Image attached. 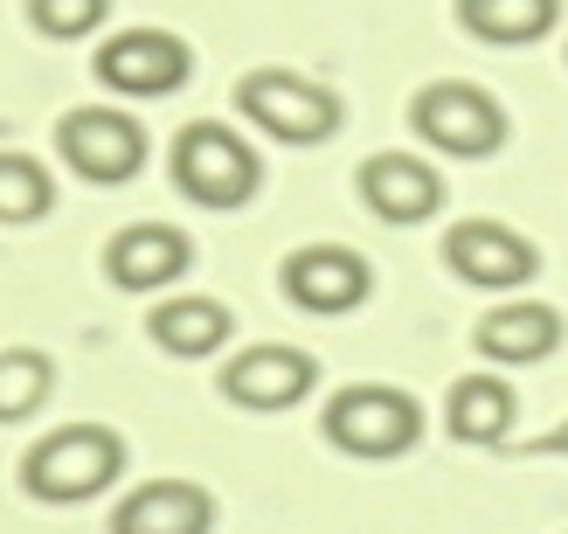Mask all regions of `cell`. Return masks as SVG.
I'll return each mask as SVG.
<instances>
[{
	"instance_id": "cell-1",
	"label": "cell",
	"mask_w": 568,
	"mask_h": 534,
	"mask_svg": "<svg viewBox=\"0 0 568 534\" xmlns=\"http://www.w3.org/2000/svg\"><path fill=\"white\" fill-rule=\"evenodd\" d=\"M119 472H125L119 431L111 424H63L21 459V486L36 500H49V507H77V500H98Z\"/></svg>"
},
{
	"instance_id": "cell-2",
	"label": "cell",
	"mask_w": 568,
	"mask_h": 534,
	"mask_svg": "<svg viewBox=\"0 0 568 534\" xmlns=\"http://www.w3.org/2000/svg\"><path fill=\"white\" fill-rule=\"evenodd\" d=\"M320 431L347 459H403L423 437V403L395 382H347L320 410Z\"/></svg>"
},
{
	"instance_id": "cell-3",
	"label": "cell",
	"mask_w": 568,
	"mask_h": 534,
	"mask_svg": "<svg viewBox=\"0 0 568 534\" xmlns=\"http://www.w3.org/2000/svg\"><path fill=\"white\" fill-rule=\"evenodd\" d=\"M174 188L187 194V202H202V209H243L250 194L264 188V160L250 139H236V125H222V119H194L181 125L174 139Z\"/></svg>"
},
{
	"instance_id": "cell-4",
	"label": "cell",
	"mask_w": 568,
	"mask_h": 534,
	"mask_svg": "<svg viewBox=\"0 0 568 534\" xmlns=\"http://www.w3.org/2000/svg\"><path fill=\"white\" fill-rule=\"evenodd\" d=\"M236 111L257 132L284 139V147H326L347 119V104H339L333 83H312L298 70H250L236 83Z\"/></svg>"
},
{
	"instance_id": "cell-5",
	"label": "cell",
	"mask_w": 568,
	"mask_h": 534,
	"mask_svg": "<svg viewBox=\"0 0 568 534\" xmlns=\"http://www.w3.org/2000/svg\"><path fill=\"white\" fill-rule=\"evenodd\" d=\"M409 125H416V139H430L450 160H493L506 147V104L493 91H478V83H458V77L423 83L409 98Z\"/></svg>"
},
{
	"instance_id": "cell-6",
	"label": "cell",
	"mask_w": 568,
	"mask_h": 534,
	"mask_svg": "<svg viewBox=\"0 0 568 534\" xmlns=\"http://www.w3.org/2000/svg\"><path fill=\"white\" fill-rule=\"evenodd\" d=\"M55 153L77 181H98V188H119L146 167V125L119 104H77L63 111L55 125Z\"/></svg>"
},
{
	"instance_id": "cell-7",
	"label": "cell",
	"mask_w": 568,
	"mask_h": 534,
	"mask_svg": "<svg viewBox=\"0 0 568 534\" xmlns=\"http://www.w3.org/2000/svg\"><path fill=\"white\" fill-rule=\"evenodd\" d=\"M444 264L450 278H465L478 292H520L534 271H541V243L520 236L514 222L499 215H465L458 230L444 236Z\"/></svg>"
},
{
	"instance_id": "cell-8",
	"label": "cell",
	"mask_w": 568,
	"mask_h": 534,
	"mask_svg": "<svg viewBox=\"0 0 568 534\" xmlns=\"http://www.w3.org/2000/svg\"><path fill=\"white\" fill-rule=\"evenodd\" d=\"M194 70V49L174 28H119L98 49V83H111L119 98H174Z\"/></svg>"
},
{
	"instance_id": "cell-9",
	"label": "cell",
	"mask_w": 568,
	"mask_h": 534,
	"mask_svg": "<svg viewBox=\"0 0 568 534\" xmlns=\"http://www.w3.org/2000/svg\"><path fill=\"white\" fill-rule=\"evenodd\" d=\"M277 285H284V299H292L298 313H326L333 320V313H354V305L375 292V271H367V258L347 250V243H305V250L284 258Z\"/></svg>"
},
{
	"instance_id": "cell-10",
	"label": "cell",
	"mask_w": 568,
	"mask_h": 534,
	"mask_svg": "<svg viewBox=\"0 0 568 534\" xmlns=\"http://www.w3.org/2000/svg\"><path fill=\"white\" fill-rule=\"evenodd\" d=\"M312 382H320V361L305 347H284V341L243 347L236 361H222V396L243 410H292L312 396Z\"/></svg>"
},
{
	"instance_id": "cell-11",
	"label": "cell",
	"mask_w": 568,
	"mask_h": 534,
	"mask_svg": "<svg viewBox=\"0 0 568 534\" xmlns=\"http://www.w3.org/2000/svg\"><path fill=\"white\" fill-rule=\"evenodd\" d=\"M187 264H194V243L174 222H125L104 243V278L119 292H166L174 278H187Z\"/></svg>"
},
{
	"instance_id": "cell-12",
	"label": "cell",
	"mask_w": 568,
	"mask_h": 534,
	"mask_svg": "<svg viewBox=\"0 0 568 534\" xmlns=\"http://www.w3.org/2000/svg\"><path fill=\"white\" fill-rule=\"evenodd\" d=\"M361 202L375 209L382 222H395V230H409V222H430L444 209V181H437V167H423L416 153H375V160H361Z\"/></svg>"
},
{
	"instance_id": "cell-13",
	"label": "cell",
	"mask_w": 568,
	"mask_h": 534,
	"mask_svg": "<svg viewBox=\"0 0 568 534\" xmlns=\"http://www.w3.org/2000/svg\"><path fill=\"white\" fill-rule=\"evenodd\" d=\"M561 313L555 305H541V299H514V305H493L486 320H478V354L486 361H499V369H534V361H548L555 347H561Z\"/></svg>"
},
{
	"instance_id": "cell-14",
	"label": "cell",
	"mask_w": 568,
	"mask_h": 534,
	"mask_svg": "<svg viewBox=\"0 0 568 534\" xmlns=\"http://www.w3.org/2000/svg\"><path fill=\"white\" fill-rule=\"evenodd\" d=\"M209 527H215V500L194 480H146L111 514V534H209Z\"/></svg>"
},
{
	"instance_id": "cell-15",
	"label": "cell",
	"mask_w": 568,
	"mask_h": 534,
	"mask_svg": "<svg viewBox=\"0 0 568 534\" xmlns=\"http://www.w3.org/2000/svg\"><path fill=\"white\" fill-rule=\"evenodd\" d=\"M514 416H520V396L506 375H458L444 396V431L458 444H506L514 437Z\"/></svg>"
},
{
	"instance_id": "cell-16",
	"label": "cell",
	"mask_w": 568,
	"mask_h": 534,
	"mask_svg": "<svg viewBox=\"0 0 568 534\" xmlns=\"http://www.w3.org/2000/svg\"><path fill=\"white\" fill-rule=\"evenodd\" d=\"M146 333L166 347V354H181V361H202V354H215V347H230V333H236V320H230V305L222 299H166V305H153V320H146Z\"/></svg>"
},
{
	"instance_id": "cell-17",
	"label": "cell",
	"mask_w": 568,
	"mask_h": 534,
	"mask_svg": "<svg viewBox=\"0 0 568 534\" xmlns=\"http://www.w3.org/2000/svg\"><path fill=\"white\" fill-rule=\"evenodd\" d=\"M561 21V0H458V28L493 49H527Z\"/></svg>"
},
{
	"instance_id": "cell-18",
	"label": "cell",
	"mask_w": 568,
	"mask_h": 534,
	"mask_svg": "<svg viewBox=\"0 0 568 534\" xmlns=\"http://www.w3.org/2000/svg\"><path fill=\"white\" fill-rule=\"evenodd\" d=\"M55 389V361L42 347H8L0 354V424H21V416H36Z\"/></svg>"
},
{
	"instance_id": "cell-19",
	"label": "cell",
	"mask_w": 568,
	"mask_h": 534,
	"mask_svg": "<svg viewBox=\"0 0 568 534\" xmlns=\"http://www.w3.org/2000/svg\"><path fill=\"white\" fill-rule=\"evenodd\" d=\"M55 209V181L36 153H0V222H42Z\"/></svg>"
},
{
	"instance_id": "cell-20",
	"label": "cell",
	"mask_w": 568,
	"mask_h": 534,
	"mask_svg": "<svg viewBox=\"0 0 568 534\" xmlns=\"http://www.w3.org/2000/svg\"><path fill=\"white\" fill-rule=\"evenodd\" d=\"M104 14H111V0H28V21H36L49 42L91 36V28H104Z\"/></svg>"
},
{
	"instance_id": "cell-21",
	"label": "cell",
	"mask_w": 568,
	"mask_h": 534,
	"mask_svg": "<svg viewBox=\"0 0 568 534\" xmlns=\"http://www.w3.org/2000/svg\"><path fill=\"white\" fill-rule=\"evenodd\" d=\"M534 452H541V459H568V416H561L548 437H534Z\"/></svg>"
}]
</instances>
